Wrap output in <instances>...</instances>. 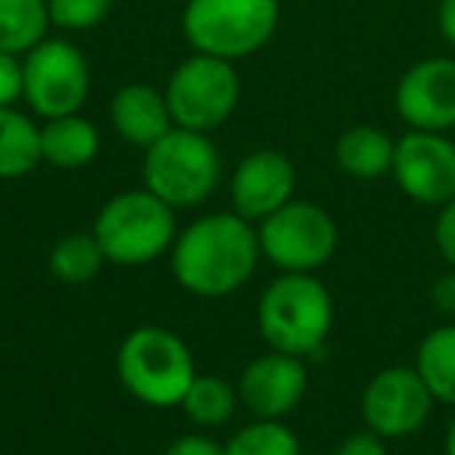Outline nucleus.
Segmentation results:
<instances>
[{
	"label": "nucleus",
	"instance_id": "nucleus-1",
	"mask_svg": "<svg viewBox=\"0 0 455 455\" xmlns=\"http://www.w3.org/2000/svg\"><path fill=\"white\" fill-rule=\"evenodd\" d=\"M259 231L237 212L203 215L188 225L172 243V272L178 284L196 297L237 293L259 262Z\"/></svg>",
	"mask_w": 455,
	"mask_h": 455
},
{
	"label": "nucleus",
	"instance_id": "nucleus-2",
	"mask_svg": "<svg viewBox=\"0 0 455 455\" xmlns=\"http://www.w3.org/2000/svg\"><path fill=\"white\" fill-rule=\"evenodd\" d=\"M259 334L275 353L315 355L334 324L328 287L306 272H284L262 291L256 306Z\"/></svg>",
	"mask_w": 455,
	"mask_h": 455
},
{
	"label": "nucleus",
	"instance_id": "nucleus-3",
	"mask_svg": "<svg viewBox=\"0 0 455 455\" xmlns=\"http://www.w3.org/2000/svg\"><path fill=\"white\" fill-rule=\"evenodd\" d=\"M119 380L134 399L156 409L181 405L190 380L196 378L188 343L165 328H134L116 355Z\"/></svg>",
	"mask_w": 455,
	"mask_h": 455
},
{
	"label": "nucleus",
	"instance_id": "nucleus-4",
	"mask_svg": "<svg viewBox=\"0 0 455 455\" xmlns=\"http://www.w3.org/2000/svg\"><path fill=\"white\" fill-rule=\"evenodd\" d=\"M278 16V0H188L181 28L196 53L235 63L272 41Z\"/></svg>",
	"mask_w": 455,
	"mask_h": 455
},
{
	"label": "nucleus",
	"instance_id": "nucleus-5",
	"mask_svg": "<svg viewBox=\"0 0 455 455\" xmlns=\"http://www.w3.org/2000/svg\"><path fill=\"white\" fill-rule=\"evenodd\" d=\"M94 237L113 266H147L175 243V209L147 188L125 190L100 209Z\"/></svg>",
	"mask_w": 455,
	"mask_h": 455
},
{
	"label": "nucleus",
	"instance_id": "nucleus-6",
	"mask_svg": "<svg viewBox=\"0 0 455 455\" xmlns=\"http://www.w3.org/2000/svg\"><path fill=\"white\" fill-rule=\"evenodd\" d=\"M219 178L221 156L203 132L175 125L165 138L147 147L144 184L172 209L196 206L206 196H212Z\"/></svg>",
	"mask_w": 455,
	"mask_h": 455
},
{
	"label": "nucleus",
	"instance_id": "nucleus-7",
	"mask_svg": "<svg viewBox=\"0 0 455 455\" xmlns=\"http://www.w3.org/2000/svg\"><path fill=\"white\" fill-rule=\"evenodd\" d=\"M172 122L190 132H212L231 119L241 100V78L231 60L194 53L172 72L165 84Z\"/></svg>",
	"mask_w": 455,
	"mask_h": 455
},
{
	"label": "nucleus",
	"instance_id": "nucleus-8",
	"mask_svg": "<svg viewBox=\"0 0 455 455\" xmlns=\"http://www.w3.org/2000/svg\"><path fill=\"white\" fill-rule=\"evenodd\" d=\"M259 250L281 272L312 275L334 256L337 221L309 200H291L262 219Z\"/></svg>",
	"mask_w": 455,
	"mask_h": 455
},
{
	"label": "nucleus",
	"instance_id": "nucleus-9",
	"mask_svg": "<svg viewBox=\"0 0 455 455\" xmlns=\"http://www.w3.org/2000/svg\"><path fill=\"white\" fill-rule=\"evenodd\" d=\"M88 60L69 41L44 38L22 60V97L44 119L78 113L88 100Z\"/></svg>",
	"mask_w": 455,
	"mask_h": 455
},
{
	"label": "nucleus",
	"instance_id": "nucleus-10",
	"mask_svg": "<svg viewBox=\"0 0 455 455\" xmlns=\"http://www.w3.org/2000/svg\"><path fill=\"white\" fill-rule=\"evenodd\" d=\"M434 393L415 368H387L362 393V418L384 440H399L424 427L434 409Z\"/></svg>",
	"mask_w": 455,
	"mask_h": 455
},
{
	"label": "nucleus",
	"instance_id": "nucleus-11",
	"mask_svg": "<svg viewBox=\"0 0 455 455\" xmlns=\"http://www.w3.org/2000/svg\"><path fill=\"white\" fill-rule=\"evenodd\" d=\"M393 175L403 194L427 206L455 200V144L443 132H415L396 140Z\"/></svg>",
	"mask_w": 455,
	"mask_h": 455
},
{
	"label": "nucleus",
	"instance_id": "nucleus-12",
	"mask_svg": "<svg viewBox=\"0 0 455 455\" xmlns=\"http://www.w3.org/2000/svg\"><path fill=\"white\" fill-rule=\"evenodd\" d=\"M393 100L399 119L415 132L455 128V60L430 57L405 69Z\"/></svg>",
	"mask_w": 455,
	"mask_h": 455
},
{
	"label": "nucleus",
	"instance_id": "nucleus-13",
	"mask_svg": "<svg viewBox=\"0 0 455 455\" xmlns=\"http://www.w3.org/2000/svg\"><path fill=\"white\" fill-rule=\"evenodd\" d=\"M306 365L297 355L287 353H266L253 359L241 374L237 396L241 403L253 411L256 418L281 421L299 405L306 393Z\"/></svg>",
	"mask_w": 455,
	"mask_h": 455
},
{
	"label": "nucleus",
	"instance_id": "nucleus-14",
	"mask_svg": "<svg viewBox=\"0 0 455 455\" xmlns=\"http://www.w3.org/2000/svg\"><path fill=\"white\" fill-rule=\"evenodd\" d=\"M293 188H297V169L291 159L278 150H256L235 169L231 203L235 212L247 221H262L293 200Z\"/></svg>",
	"mask_w": 455,
	"mask_h": 455
},
{
	"label": "nucleus",
	"instance_id": "nucleus-15",
	"mask_svg": "<svg viewBox=\"0 0 455 455\" xmlns=\"http://www.w3.org/2000/svg\"><path fill=\"white\" fill-rule=\"evenodd\" d=\"M109 119L128 144L144 147V150L175 128L169 100L150 84H125L116 91L109 103Z\"/></svg>",
	"mask_w": 455,
	"mask_h": 455
},
{
	"label": "nucleus",
	"instance_id": "nucleus-16",
	"mask_svg": "<svg viewBox=\"0 0 455 455\" xmlns=\"http://www.w3.org/2000/svg\"><path fill=\"white\" fill-rule=\"evenodd\" d=\"M97 150L100 132L78 113L47 119V125L41 128V156L53 169H84L97 159Z\"/></svg>",
	"mask_w": 455,
	"mask_h": 455
},
{
	"label": "nucleus",
	"instance_id": "nucleus-17",
	"mask_svg": "<svg viewBox=\"0 0 455 455\" xmlns=\"http://www.w3.org/2000/svg\"><path fill=\"white\" fill-rule=\"evenodd\" d=\"M337 165L353 178H380L393 172L396 144L374 125H353L337 138Z\"/></svg>",
	"mask_w": 455,
	"mask_h": 455
},
{
	"label": "nucleus",
	"instance_id": "nucleus-18",
	"mask_svg": "<svg viewBox=\"0 0 455 455\" xmlns=\"http://www.w3.org/2000/svg\"><path fill=\"white\" fill-rule=\"evenodd\" d=\"M44 163L41 128L20 109H0V178H22Z\"/></svg>",
	"mask_w": 455,
	"mask_h": 455
},
{
	"label": "nucleus",
	"instance_id": "nucleus-19",
	"mask_svg": "<svg viewBox=\"0 0 455 455\" xmlns=\"http://www.w3.org/2000/svg\"><path fill=\"white\" fill-rule=\"evenodd\" d=\"M47 0H0V51L28 53L47 38Z\"/></svg>",
	"mask_w": 455,
	"mask_h": 455
},
{
	"label": "nucleus",
	"instance_id": "nucleus-20",
	"mask_svg": "<svg viewBox=\"0 0 455 455\" xmlns=\"http://www.w3.org/2000/svg\"><path fill=\"white\" fill-rule=\"evenodd\" d=\"M415 371L424 378L434 399L455 405V324L430 331L418 347Z\"/></svg>",
	"mask_w": 455,
	"mask_h": 455
},
{
	"label": "nucleus",
	"instance_id": "nucleus-21",
	"mask_svg": "<svg viewBox=\"0 0 455 455\" xmlns=\"http://www.w3.org/2000/svg\"><path fill=\"white\" fill-rule=\"evenodd\" d=\"M237 390L228 384L225 378H215V374H196L190 380L188 393L181 399L184 415L190 418L200 427H219L228 418L235 415L237 409Z\"/></svg>",
	"mask_w": 455,
	"mask_h": 455
},
{
	"label": "nucleus",
	"instance_id": "nucleus-22",
	"mask_svg": "<svg viewBox=\"0 0 455 455\" xmlns=\"http://www.w3.org/2000/svg\"><path fill=\"white\" fill-rule=\"evenodd\" d=\"M103 266H107V253H103L100 241L94 235H82V231L60 237L51 253V272L63 284H88L91 278L100 275Z\"/></svg>",
	"mask_w": 455,
	"mask_h": 455
},
{
	"label": "nucleus",
	"instance_id": "nucleus-23",
	"mask_svg": "<svg viewBox=\"0 0 455 455\" xmlns=\"http://www.w3.org/2000/svg\"><path fill=\"white\" fill-rule=\"evenodd\" d=\"M225 455H299V440L287 424L259 418L228 440Z\"/></svg>",
	"mask_w": 455,
	"mask_h": 455
},
{
	"label": "nucleus",
	"instance_id": "nucleus-24",
	"mask_svg": "<svg viewBox=\"0 0 455 455\" xmlns=\"http://www.w3.org/2000/svg\"><path fill=\"white\" fill-rule=\"evenodd\" d=\"M113 10V0H47L51 26L63 32H88L97 28Z\"/></svg>",
	"mask_w": 455,
	"mask_h": 455
},
{
	"label": "nucleus",
	"instance_id": "nucleus-25",
	"mask_svg": "<svg viewBox=\"0 0 455 455\" xmlns=\"http://www.w3.org/2000/svg\"><path fill=\"white\" fill-rule=\"evenodd\" d=\"M22 97V63L16 53L0 51V109Z\"/></svg>",
	"mask_w": 455,
	"mask_h": 455
},
{
	"label": "nucleus",
	"instance_id": "nucleus-26",
	"mask_svg": "<svg viewBox=\"0 0 455 455\" xmlns=\"http://www.w3.org/2000/svg\"><path fill=\"white\" fill-rule=\"evenodd\" d=\"M434 237H436V250L443 253V259L455 268V200H449L446 206L440 209Z\"/></svg>",
	"mask_w": 455,
	"mask_h": 455
},
{
	"label": "nucleus",
	"instance_id": "nucleus-27",
	"mask_svg": "<svg viewBox=\"0 0 455 455\" xmlns=\"http://www.w3.org/2000/svg\"><path fill=\"white\" fill-rule=\"evenodd\" d=\"M165 455H225V446L215 443L212 436L203 434H184L165 449Z\"/></svg>",
	"mask_w": 455,
	"mask_h": 455
},
{
	"label": "nucleus",
	"instance_id": "nucleus-28",
	"mask_svg": "<svg viewBox=\"0 0 455 455\" xmlns=\"http://www.w3.org/2000/svg\"><path fill=\"white\" fill-rule=\"evenodd\" d=\"M337 455H387L384 436H378L374 430H359L340 443Z\"/></svg>",
	"mask_w": 455,
	"mask_h": 455
},
{
	"label": "nucleus",
	"instance_id": "nucleus-29",
	"mask_svg": "<svg viewBox=\"0 0 455 455\" xmlns=\"http://www.w3.org/2000/svg\"><path fill=\"white\" fill-rule=\"evenodd\" d=\"M436 26H440L443 41L455 51V0H440V7H436Z\"/></svg>",
	"mask_w": 455,
	"mask_h": 455
},
{
	"label": "nucleus",
	"instance_id": "nucleus-30",
	"mask_svg": "<svg viewBox=\"0 0 455 455\" xmlns=\"http://www.w3.org/2000/svg\"><path fill=\"white\" fill-rule=\"evenodd\" d=\"M434 299L440 303L443 312H455V275L443 278L440 284L434 287Z\"/></svg>",
	"mask_w": 455,
	"mask_h": 455
},
{
	"label": "nucleus",
	"instance_id": "nucleus-31",
	"mask_svg": "<svg viewBox=\"0 0 455 455\" xmlns=\"http://www.w3.org/2000/svg\"><path fill=\"white\" fill-rule=\"evenodd\" d=\"M446 455H455V418L449 424V434H446Z\"/></svg>",
	"mask_w": 455,
	"mask_h": 455
}]
</instances>
